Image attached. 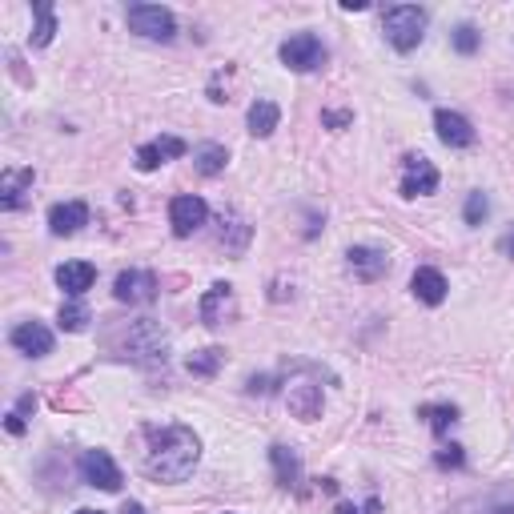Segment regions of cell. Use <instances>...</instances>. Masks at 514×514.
Segmentation results:
<instances>
[{
    "mask_svg": "<svg viewBox=\"0 0 514 514\" xmlns=\"http://www.w3.org/2000/svg\"><path fill=\"white\" fill-rule=\"evenodd\" d=\"M129 28L145 40H173L177 37V16L165 5H129Z\"/></svg>",
    "mask_w": 514,
    "mask_h": 514,
    "instance_id": "obj_4",
    "label": "cell"
},
{
    "mask_svg": "<svg viewBox=\"0 0 514 514\" xmlns=\"http://www.w3.org/2000/svg\"><path fill=\"white\" fill-rule=\"evenodd\" d=\"M121 514H145V507H141V502H125V510Z\"/></svg>",
    "mask_w": 514,
    "mask_h": 514,
    "instance_id": "obj_38",
    "label": "cell"
},
{
    "mask_svg": "<svg viewBox=\"0 0 514 514\" xmlns=\"http://www.w3.org/2000/svg\"><path fill=\"white\" fill-rule=\"evenodd\" d=\"M278 57H281V65L294 68V73H314V68L326 65V45H321L314 33H294L278 48Z\"/></svg>",
    "mask_w": 514,
    "mask_h": 514,
    "instance_id": "obj_5",
    "label": "cell"
},
{
    "mask_svg": "<svg viewBox=\"0 0 514 514\" xmlns=\"http://www.w3.org/2000/svg\"><path fill=\"white\" fill-rule=\"evenodd\" d=\"M410 289H414L418 301H426V306H442L446 301V278H442V269L435 266H418L414 278H410Z\"/></svg>",
    "mask_w": 514,
    "mask_h": 514,
    "instance_id": "obj_19",
    "label": "cell"
},
{
    "mask_svg": "<svg viewBox=\"0 0 514 514\" xmlns=\"http://www.w3.org/2000/svg\"><path fill=\"white\" fill-rule=\"evenodd\" d=\"M402 197L406 201H414V197H426V194H435L438 189V169L430 165L426 157H414L410 153L406 161H402Z\"/></svg>",
    "mask_w": 514,
    "mask_h": 514,
    "instance_id": "obj_8",
    "label": "cell"
},
{
    "mask_svg": "<svg viewBox=\"0 0 514 514\" xmlns=\"http://www.w3.org/2000/svg\"><path fill=\"white\" fill-rule=\"evenodd\" d=\"M57 326H60V330H68V334H80V330L89 326V309L80 306V298H73V301H65V306H60Z\"/></svg>",
    "mask_w": 514,
    "mask_h": 514,
    "instance_id": "obj_27",
    "label": "cell"
},
{
    "mask_svg": "<svg viewBox=\"0 0 514 514\" xmlns=\"http://www.w3.org/2000/svg\"><path fill=\"white\" fill-rule=\"evenodd\" d=\"M13 346L28 358H45V354H53V330L40 326V321H20L13 330Z\"/></svg>",
    "mask_w": 514,
    "mask_h": 514,
    "instance_id": "obj_15",
    "label": "cell"
},
{
    "mask_svg": "<svg viewBox=\"0 0 514 514\" xmlns=\"http://www.w3.org/2000/svg\"><path fill=\"white\" fill-rule=\"evenodd\" d=\"M226 514H234V510H226Z\"/></svg>",
    "mask_w": 514,
    "mask_h": 514,
    "instance_id": "obj_40",
    "label": "cell"
},
{
    "mask_svg": "<svg viewBox=\"0 0 514 514\" xmlns=\"http://www.w3.org/2000/svg\"><path fill=\"white\" fill-rule=\"evenodd\" d=\"M109 346H113V354L117 358H129V362H137V366H165L169 362V338H165V330L157 326L153 318H137V321H129L121 334L109 338Z\"/></svg>",
    "mask_w": 514,
    "mask_h": 514,
    "instance_id": "obj_2",
    "label": "cell"
},
{
    "mask_svg": "<svg viewBox=\"0 0 514 514\" xmlns=\"http://www.w3.org/2000/svg\"><path fill=\"white\" fill-rule=\"evenodd\" d=\"M77 514H105V510H77Z\"/></svg>",
    "mask_w": 514,
    "mask_h": 514,
    "instance_id": "obj_39",
    "label": "cell"
},
{
    "mask_svg": "<svg viewBox=\"0 0 514 514\" xmlns=\"http://www.w3.org/2000/svg\"><path fill=\"white\" fill-rule=\"evenodd\" d=\"M269 462H274L278 487L294 490L298 482H301V458H298V450H289V446H281V442H274V446H269Z\"/></svg>",
    "mask_w": 514,
    "mask_h": 514,
    "instance_id": "obj_21",
    "label": "cell"
},
{
    "mask_svg": "<svg viewBox=\"0 0 514 514\" xmlns=\"http://www.w3.org/2000/svg\"><path fill=\"white\" fill-rule=\"evenodd\" d=\"M498 249H502V254H507V257H514V229H510V234L498 241Z\"/></svg>",
    "mask_w": 514,
    "mask_h": 514,
    "instance_id": "obj_36",
    "label": "cell"
},
{
    "mask_svg": "<svg viewBox=\"0 0 514 514\" xmlns=\"http://www.w3.org/2000/svg\"><path fill=\"white\" fill-rule=\"evenodd\" d=\"M346 266H350V274H354L358 281H378V278H386L390 257L382 254V249H374V246H350Z\"/></svg>",
    "mask_w": 514,
    "mask_h": 514,
    "instance_id": "obj_13",
    "label": "cell"
},
{
    "mask_svg": "<svg viewBox=\"0 0 514 514\" xmlns=\"http://www.w3.org/2000/svg\"><path fill=\"white\" fill-rule=\"evenodd\" d=\"M205 221H209V205H205V201H201L197 194H181V197L169 201V226H173L177 237L197 234Z\"/></svg>",
    "mask_w": 514,
    "mask_h": 514,
    "instance_id": "obj_7",
    "label": "cell"
},
{
    "mask_svg": "<svg viewBox=\"0 0 514 514\" xmlns=\"http://www.w3.org/2000/svg\"><path fill=\"white\" fill-rule=\"evenodd\" d=\"M157 274L153 269H121L113 281V298L125 301V306H149L157 301Z\"/></svg>",
    "mask_w": 514,
    "mask_h": 514,
    "instance_id": "obj_6",
    "label": "cell"
},
{
    "mask_svg": "<svg viewBox=\"0 0 514 514\" xmlns=\"http://www.w3.org/2000/svg\"><path fill=\"white\" fill-rule=\"evenodd\" d=\"M435 467L438 470H462V467H467V450H462L458 442H450V446H442L435 455Z\"/></svg>",
    "mask_w": 514,
    "mask_h": 514,
    "instance_id": "obj_30",
    "label": "cell"
},
{
    "mask_svg": "<svg viewBox=\"0 0 514 514\" xmlns=\"http://www.w3.org/2000/svg\"><path fill=\"white\" fill-rule=\"evenodd\" d=\"M33 16H37V25H33V33H28V40H33L37 48L53 45V37H57V13H53V5H48V0H37Z\"/></svg>",
    "mask_w": 514,
    "mask_h": 514,
    "instance_id": "obj_23",
    "label": "cell"
},
{
    "mask_svg": "<svg viewBox=\"0 0 514 514\" xmlns=\"http://www.w3.org/2000/svg\"><path fill=\"white\" fill-rule=\"evenodd\" d=\"M418 418H426V426L442 438V435H450V426L458 422V406H450V402H438V406H418Z\"/></svg>",
    "mask_w": 514,
    "mask_h": 514,
    "instance_id": "obj_25",
    "label": "cell"
},
{
    "mask_svg": "<svg viewBox=\"0 0 514 514\" xmlns=\"http://www.w3.org/2000/svg\"><path fill=\"white\" fill-rule=\"evenodd\" d=\"M246 125H249V133H254V137H269L281 125L278 100H266V97L254 100V105H249V113H246Z\"/></svg>",
    "mask_w": 514,
    "mask_h": 514,
    "instance_id": "obj_22",
    "label": "cell"
},
{
    "mask_svg": "<svg viewBox=\"0 0 514 514\" xmlns=\"http://www.w3.org/2000/svg\"><path fill=\"white\" fill-rule=\"evenodd\" d=\"M321 125L326 129H346V125H354V113H346V109H326V113H321Z\"/></svg>",
    "mask_w": 514,
    "mask_h": 514,
    "instance_id": "obj_32",
    "label": "cell"
},
{
    "mask_svg": "<svg viewBox=\"0 0 514 514\" xmlns=\"http://www.w3.org/2000/svg\"><path fill=\"white\" fill-rule=\"evenodd\" d=\"M382 33H386V40L398 48V53H410V48H418L422 37H426V13H422L418 5L386 8V16H382Z\"/></svg>",
    "mask_w": 514,
    "mask_h": 514,
    "instance_id": "obj_3",
    "label": "cell"
},
{
    "mask_svg": "<svg viewBox=\"0 0 514 514\" xmlns=\"http://www.w3.org/2000/svg\"><path fill=\"white\" fill-rule=\"evenodd\" d=\"M487 214H490V201H487V194H482V189H475V194L467 197V209H462V217H467V226H482V221H487Z\"/></svg>",
    "mask_w": 514,
    "mask_h": 514,
    "instance_id": "obj_29",
    "label": "cell"
},
{
    "mask_svg": "<svg viewBox=\"0 0 514 514\" xmlns=\"http://www.w3.org/2000/svg\"><path fill=\"white\" fill-rule=\"evenodd\" d=\"M97 281V269L89 266V261H65V266H57V286L65 289L68 298H80L89 294Z\"/></svg>",
    "mask_w": 514,
    "mask_h": 514,
    "instance_id": "obj_20",
    "label": "cell"
},
{
    "mask_svg": "<svg viewBox=\"0 0 514 514\" xmlns=\"http://www.w3.org/2000/svg\"><path fill=\"white\" fill-rule=\"evenodd\" d=\"M80 478L89 482V487L97 490H109V495H117L121 490V470L117 462L105 455V450H85V458H80Z\"/></svg>",
    "mask_w": 514,
    "mask_h": 514,
    "instance_id": "obj_9",
    "label": "cell"
},
{
    "mask_svg": "<svg viewBox=\"0 0 514 514\" xmlns=\"http://www.w3.org/2000/svg\"><path fill=\"white\" fill-rule=\"evenodd\" d=\"M475 514H514V498L510 495H490L475 502Z\"/></svg>",
    "mask_w": 514,
    "mask_h": 514,
    "instance_id": "obj_31",
    "label": "cell"
},
{
    "mask_svg": "<svg viewBox=\"0 0 514 514\" xmlns=\"http://www.w3.org/2000/svg\"><path fill=\"white\" fill-rule=\"evenodd\" d=\"M229 309H234V286L229 281H214L205 289V298H201V321L205 326H221L229 318Z\"/></svg>",
    "mask_w": 514,
    "mask_h": 514,
    "instance_id": "obj_18",
    "label": "cell"
},
{
    "mask_svg": "<svg viewBox=\"0 0 514 514\" xmlns=\"http://www.w3.org/2000/svg\"><path fill=\"white\" fill-rule=\"evenodd\" d=\"M201 458V442L189 426H165V430H149V455L145 470L157 482H185L194 475Z\"/></svg>",
    "mask_w": 514,
    "mask_h": 514,
    "instance_id": "obj_1",
    "label": "cell"
},
{
    "mask_svg": "<svg viewBox=\"0 0 514 514\" xmlns=\"http://www.w3.org/2000/svg\"><path fill=\"white\" fill-rule=\"evenodd\" d=\"M435 129H438V141L442 145H450V149H470L475 145V125H470L462 113H455V109H438Z\"/></svg>",
    "mask_w": 514,
    "mask_h": 514,
    "instance_id": "obj_10",
    "label": "cell"
},
{
    "mask_svg": "<svg viewBox=\"0 0 514 514\" xmlns=\"http://www.w3.org/2000/svg\"><path fill=\"white\" fill-rule=\"evenodd\" d=\"M249 394H274L278 390V378H269V374H261V378H249Z\"/></svg>",
    "mask_w": 514,
    "mask_h": 514,
    "instance_id": "obj_33",
    "label": "cell"
},
{
    "mask_svg": "<svg viewBox=\"0 0 514 514\" xmlns=\"http://www.w3.org/2000/svg\"><path fill=\"white\" fill-rule=\"evenodd\" d=\"M221 362H226V350L205 346V350H197V354L189 358V374H197V378H214L217 370H221Z\"/></svg>",
    "mask_w": 514,
    "mask_h": 514,
    "instance_id": "obj_26",
    "label": "cell"
},
{
    "mask_svg": "<svg viewBox=\"0 0 514 514\" xmlns=\"http://www.w3.org/2000/svg\"><path fill=\"white\" fill-rule=\"evenodd\" d=\"M286 402H289V414H294L298 422H318L321 418V386L318 382H289Z\"/></svg>",
    "mask_w": 514,
    "mask_h": 514,
    "instance_id": "obj_11",
    "label": "cell"
},
{
    "mask_svg": "<svg viewBox=\"0 0 514 514\" xmlns=\"http://www.w3.org/2000/svg\"><path fill=\"white\" fill-rule=\"evenodd\" d=\"M173 157H185V141H181V137L145 141V145L137 149V169H141V173H153L157 165H165V161H173Z\"/></svg>",
    "mask_w": 514,
    "mask_h": 514,
    "instance_id": "obj_14",
    "label": "cell"
},
{
    "mask_svg": "<svg viewBox=\"0 0 514 514\" xmlns=\"http://www.w3.org/2000/svg\"><path fill=\"white\" fill-rule=\"evenodd\" d=\"M194 165H197V173H201V177H217L221 169L229 165L226 145H214V141H209V145H201L197 153H194Z\"/></svg>",
    "mask_w": 514,
    "mask_h": 514,
    "instance_id": "obj_24",
    "label": "cell"
},
{
    "mask_svg": "<svg viewBox=\"0 0 514 514\" xmlns=\"http://www.w3.org/2000/svg\"><path fill=\"white\" fill-rule=\"evenodd\" d=\"M89 226V205L85 201H60V205L48 209V229L57 237H73L77 229Z\"/></svg>",
    "mask_w": 514,
    "mask_h": 514,
    "instance_id": "obj_16",
    "label": "cell"
},
{
    "mask_svg": "<svg viewBox=\"0 0 514 514\" xmlns=\"http://www.w3.org/2000/svg\"><path fill=\"white\" fill-rule=\"evenodd\" d=\"M249 237H254V226H249L241 214H221V229H217V241H221V249L226 254H234V257H241L246 254V246H249Z\"/></svg>",
    "mask_w": 514,
    "mask_h": 514,
    "instance_id": "obj_17",
    "label": "cell"
},
{
    "mask_svg": "<svg viewBox=\"0 0 514 514\" xmlns=\"http://www.w3.org/2000/svg\"><path fill=\"white\" fill-rule=\"evenodd\" d=\"M28 410H37V398H33V394H25V398H20L16 414H28Z\"/></svg>",
    "mask_w": 514,
    "mask_h": 514,
    "instance_id": "obj_37",
    "label": "cell"
},
{
    "mask_svg": "<svg viewBox=\"0 0 514 514\" xmlns=\"http://www.w3.org/2000/svg\"><path fill=\"white\" fill-rule=\"evenodd\" d=\"M5 430H8V435H25V414L8 410V414H5Z\"/></svg>",
    "mask_w": 514,
    "mask_h": 514,
    "instance_id": "obj_35",
    "label": "cell"
},
{
    "mask_svg": "<svg viewBox=\"0 0 514 514\" xmlns=\"http://www.w3.org/2000/svg\"><path fill=\"white\" fill-rule=\"evenodd\" d=\"M33 181H37L33 169H8V173L0 177V209H8V214L25 209L28 194H33Z\"/></svg>",
    "mask_w": 514,
    "mask_h": 514,
    "instance_id": "obj_12",
    "label": "cell"
},
{
    "mask_svg": "<svg viewBox=\"0 0 514 514\" xmlns=\"http://www.w3.org/2000/svg\"><path fill=\"white\" fill-rule=\"evenodd\" d=\"M378 510H382V502H378V498H370L366 507H350V502H341V507H338L334 514H378Z\"/></svg>",
    "mask_w": 514,
    "mask_h": 514,
    "instance_id": "obj_34",
    "label": "cell"
},
{
    "mask_svg": "<svg viewBox=\"0 0 514 514\" xmlns=\"http://www.w3.org/2000/svg\"><path fill=\"white\" fill-rule=\"evenodd\" d=\"M450 45H455V53H462V57H475L482 45V33L475 25H458L455 33H450Z\"/></svg>",
    "mask_w": 514,
    "mask_h": 514,
    "instance_id": "obj_28",
    "label": "cell"
}]
</instances>
